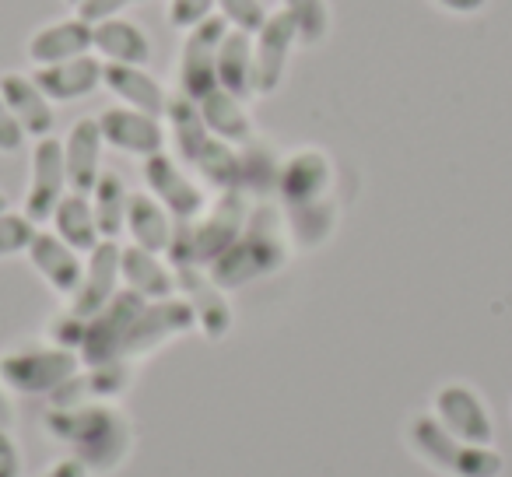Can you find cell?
Returning a JSON list of instances; mask_svg holds the SVG:
<instances>
[{"mask_svg": "<svg viewBox=\"0 0 512 477\" xmlns=\"http://www.w3.org/2000/svg\"><path fill=\"white\" fill-rule=\"evenodd\" d=\"M46 432L57 442H67L71 456L85 463L88 474H113L127 463L130 449H134V425L109 400L50 407L46 411Z\"/></svg>", "mask_w": 512, "mask_h": 477, "instance_id": "1", "label": "cell"}, {"mask_svg": "<svg viewBox=\"0 0 512 477\" xmlns=\"http://www.w3.org/2000/svg\"><path fill=\"white\" fill-rule=\"evenodd\" d=\"M292 250L295 246L288 239L281 207H274L271 200H256L239 239L207 267V274L225 292H239V288L253 285V281L285 271L288 260H292Z\"/></svg>", "mask_w": 512, "mask_h": 477, "instance_id": "2", "label": "cell"}, {"mask_svg": "<svg viewBox=\"0 0 512 477\" xmlns=\"http://www.w3.org/2000/svg\"><path fill=\"white\" fill-rule=\"evenodd\" d=\"M249 211H253V200L239 190L218 193L214 200H207V207L193 221H176V235H172V246L165 253L169 264L211 267L239 239Z\"/></svg>", "mask_w": 512, "mask_h": 477, "instance_id": "3", "label": "cell"}, {"mask_svg": "<svg viewBox=\"0 0 512 477\" xmlns=\"http://www.w3.org/2000/svg\"><path fill=\"white\" fill-rule=\"evenodd\" d=\"M81 372V355L53 341H18L0 351V386L22 397H53Z\"/></svg>", "mask_w": 512, "mask_h": 477, "instance_id": "4", "label": "cell"}, {"mask_svg": "<svg viewBox=\"0 0 512 477\" xmlns=\"http://www.w3.org/2000/svg\"><path fill=\"white\" fill-rule=\"evenodd\" d=\"M407 446L442 477H502L505 470V460L495 446H470L456 439L432 414H414L407 421Z\"/></svg>", "mask_w": 512, "mask_h": 477, "instance_id": "5", "label": "cell"}, {"mask_svg": "<svg viewBox=\"0 0 512 477\" xmlns=\"http://www.w3.org/2000/svg\"><path fill=\"white\" fill-rule=\"evenodd\" d=\"M197 330V316H193L190 302L183 295H172V299L144 302V309L137 313V320L130 323L127 337H123L120 358L127 362H141V358L155 355L158 348H165L169 341L193 334Z\"/></svg>", "mask_w": 512, "mask_h": 477, "instance_id": "6", "label": "cell"}, {"mask_svg": "<svg viewBox=\"0 0 512 477\" xmlns=\"http://www.w3.org/2000/svg\"><path fill=\"white\" fill-rule=\"evenodd\" d=\"M228 36V25L218 15L200 22L197 29L183 32L176 64V92L190 102H200L218 88V50L221 39Z\"/></svg>", "mask_w": 512, "mask_h": 477, "instance_id": "7", "label": "cell"}, {"mask_svg": "<svg viewBox=\"0 0 512 477\" xmlns=\"http://www.w3.org/2000/svg\"><path fill=\"white\" fill-rule=\"evenodd\" d=\"M432 418L470 446H495L491 407L470 383H442L432 397Z\"/></svg>", "mask_w": 512, "mask_h": 477, "instance_id": "8", "label": "cell"}, {"mask_svg": "<svg viewBox=\"0 0 512 477\" xmlns=\"http://www.w3.org/2000/svg\"><path fill=\"white\" fill-rule=\"evenodd\" d=\"M334 158L327 155L316 144H302V148L288 151L281 158V172H278V193L281 207H299V204H313V200L334 197Z\"/></svg>", "mask_w": 512, "mask_h": 477, "instance_id": "9", "label": "cell"}, {"mask_svg": "<svg viewBox=\"0 0 512 477\" xmlns=\"http://www.w3.org/2000/svg\"><path fill=\"white\" fill-rule=\"evenodd\" d=\"M95 120H99L106 148L120 151V155H130V158H141V162L151 155H162L165 144H169V127H165L162 116L120 106V102L106 106Z\"/></svg>", "mask_w": 512, "mask_h": 477, "instance_id": "10", "label": "cell"}, {"mask_svg": "<svg viewBox=\"0 0 512 477\" xmlns=\"http://www.w3.org/2000/svg\"><path fill=\"white\" fill-rule=\"evenodd\" d=\"M71 190L67 186V165H64V141L57 134L32 141L29 158V190H25L22 211L29 214L36 225H46L50 214L57 211L60 197Z\"/></svg>", "mask_w": 512, "mask_h": 477, "instance_id": "11", "label": "cell"}, {"mask_svg": "<svg viewBox=\"0 0 512 477\" xmlns=\"http://www.w3.org/2000/svg\"><path fill=\"white\" fill-rule=\"evenodd\" d=\"M295 46H299V32L295 22L285 11H271L264 22V29L253 36V85L256 99L278 95L281 85L288 78V60H292Z\"/></svg>", "mask_w": 512, "mask_h": 477, "instance_id": "12", "label": "cell"}, {"mask_svg": "<svg viewBox=\"0 0 512 477\" xmlns=\"http://www.w3.org/2000/svg\"><path fill=\"white\" fill-rule=\"evenodd\" d=\"M144 186L176 221H193L207 207V193L169 151L144 158Z\"/></svg>", "mask_w": 512, "mask_h": 477, "instance_id": "13", "label": "cell"}, {"mask_svg": "<svg viewBox=\"0 0 512 477\" xmlns=\"http://www.w3.org/2000/svg\"><path fill=\"white\" fill-rule=\"evenodd\" d=\"M176 271V295H183L190 302L193 316H197V330L207 341H225L235 327L232 302H228L225 288L214 285V278L207 274V267L179 264Z\"/></svg>", "mask_w": 512, "mask_h": 477, "instance_id": "14", "label": "cell"}, {"mask_svg": "<svg viewBox=\"0 0 512 477\" xmlns=\"http://www.w3.org/2000/svg\"><path fill=\"white\" fill-rule=\"evenodd\" d=\"M144 309V299L127 288L109 299V306H102L92 320L85 323V341H81V365H102L120 358L123 337H127L130 323L137 320V313Z\"/></svg>", "mask_w": 512, "mask_h": 477, "instance_id": "15", "label": "cell"}, {"mask_svg": "<svg viewBox=\"0 0 512 477\" xmlns=\"http://www.w3.org/2000/svg\"><path fill=\"white\" fill-rule=\"evenodd\" d=\"M25 257H29L32 271L46 281V288L57 292L60 299H71L85 278V253L67 246L53 228H39Z\"/></svg>", "mask_w": 512, "mask_h": 477, "instance_id": "16", "label": "cell"}, {"mask_svg": "<svg viewBox=\"0 0 512 477\" xmlns=\"http://www.w3.org/2000/svg\"><path fill=\"white\" fill-rule=\"evenodd\" d=\"M120 250L116 239H102L92 253L85 257V278H81L78 292L67 299V309L78 313L81 320H92L102 306H109L116 292L123 288L120 281Z\"/></svg>", "mask_w": 512, "mask_h": 477, "instance_id": "17", "label": "cell"}, {"mask_svg": "<svg viewBox=\"0 0 512 477\" xmlns=\"http://www.w3.org/2000/svg\"><path fill=\"white\" fill-rule=\"evenodd\" d=\"M92 32L95 25L85 22L81 15L53 18V22L39 25L25 43V57L32 60V67H53L64 60H78L85 53H92Z\"/></svg>", "mask_w": 512, "mask_h": 477, "instance_id": "18", "label": "cell"}, {"mask_svg": "<svg viewBox=\"0 0 512 477\" xmlns=\"http://www.w3.org/2000/svg\"><path fill=\"white\" fill-rule=\"evenodd\" d=\"M0 95H4L8 109L15 113V120L22 123V130H25L29 141L57 134V106H53L50 95L36 85L32 74L4 71L0 74Z\"/></svg>", "mask_w": 512, "mask_h": 477, "instance_id": "19", "label": "cell"}, {"mask_svg": "<svg viewBox=\"0 0 512 477\" xmlns=\"http://www.w3.org/2000/svg\"><path fill=\"white\" fill-rule=\"evenodd\" d=\"M134 383V362L127 358H113L102 365H85L74 379H67L57 393L50 397L53 407H74V404H95V400H120Z\"/></svg>", "mask_w": 512, "mask_h": 477, "instance_id": "20", "label": "cell"}, {"mask_svg": "<svg viewBox=\"0 0 512 477\" xmlns=\"http://www.w3.org/2000/svg\"><path fill=\"white\" fill-rule=\"evenodd\" d=\"M102 71H106V64L95 53H85V57L64 60V64H53V67H32V78L50 95L53 106H71V102H81L99 92Z\"/></svg>", "mask_w": 512, "mask_h": 477, "instance_id": "21", "label": "cell"}, {"mask_svg": "<svg viewBox=\"0 0 512 477\" xmlns=\"http://www.w3.org/2000/svg\"><path fill=\"white\" fill-rule=\"evenodd\" d=\"M102 88H106L120 106L141 109V113L162 116V120L172 99V92L148 71V67H134V64H106V71H102Z\"/></svg>", "mask_w": 512, "mask_h": 477, "instance_id": "22", "label": "cell"}, {"mask_svg": "<svg viewBox=\"0 0 512 477\" xmlns=\"http://www.w3.org/2000/svg\"><path fill=\"white\" fill-rule=\"evenodd\" d=\"M92 53L102 64H134V67H148L155 43H151L148 29L134 18L120 15L99 22L92 32Z\"/></svg>", "mask_w": 512, "mask_h": 477, "instance_id": "23", "label": "cell"}, {"mask_svg": "<svg viewBox=\"0 0 512 477\" xmlns=\"http://www.w3.org/2000/svg\"><path fill=\"white\" fill-rule=\"evenodd\" d=\"M102 130L95 116H81L64 137V165H67V186L74 193H92L95 179L102 176Z\"/></svg>", "mask_w": 512, "mask_h": 477, "instance_id": "24", "label": "cell"}, {"mask_svg": "<svg viewBox=\"0 0 512 477\" xmlns=\"http://www.w3.org/2000/svg\"><path fill=\"white\" fill-rule=\"evenodd\" d=\"M120 281L127 292L141 295L144 302L172 299L176 295V271L165 264L162 253L141 250V246H123L120 250Z\"/></svg>", "mask_w": 512, "mask_h": 477, "instance_id": "25", "label": "cell"}, {"mask_svg": "<svg viewBox=\"0 0 512 477\" xmlns=\"http://www.w3.org/2000/svg\"><path fill=\"white\" fill-rule=\"evenodd\" d=\"M123 232L130 235V243L141 246L151 253H169L172 235H176V218L151 197L148 190H130V204H127V225Z\"/></svg>", "mask_w": 512, "mask_h": 477, "instance_id": "26", "label": "cell"}, {"mask_svg": "<svg viewBox=\"0 0 512 477\" xmlns=\"http://www.w3.org/2000/svg\"><path fill=\"white\" fill-rule=\"evenodd\" d=\"M197 109H200V120H204L207 134L218 137V141L242 148V144L256 137V123H253V116H249V102L232 92H225V88H214L211 95H204V99L197 102Z\"/></svg>", "mask_w": 512, "mask_h": 477, "instance_id": "27", "label": "cell"}, {"mask_svg": "<svg viewBox=\"0 0 512 477\" xmlns=\"http://www.w3.org/2000/svg\"><path fill=\"white\" fill-rule=\"evenodd\" d=\"M46 225H50L67 246H74L78 253H85V257L102 243L99 221H95V211H92V200H88V193L67 190L64 197H60L57 211L50 214V221H46Z\"/></svg>", "mask_w": 512, "mask_h": 477, "instance_id": "28", "label": "cell"}, {"mask_svg": "<svg viewBox=\"0 0 512 477\" xmlns=\"http://www.w3.org/2000/svg\"><path fill=\"white\" fill-rule=\"evenodd\" d=\"M281 151L267 137L256 134L239 148V193L256 200H267L278 193V172H281Z\"/></svg>", "mask_w": 512, "mask_h": 477, "instance_id": "29", "label": "cell"}, {"mask_svg": "<svg viewBox=\"0 0 512 477\" xmlns=\"http://www.w3.org/2000/svg\"><path fill=\"white\" fill-rule=\"evenodd\" d=\"M285 214V228L288 239H292L295 250H320L337 228L341 218V207L334 197L313 200V204H299V207H281Z\"/></svg>", "mask_w": 512, "mask_h": 477, "instance_id": "30", "label": "cell"}, {"mask_svg": "<svg viewBox=\"0 0 512 477\" xmlns=\"http://www.w3.org/2000/svg\"><path fill=\"white\" fill-rule=\"evenodd\" d=\"M218 88L239 95V99H256L253 85V36L249 32L228 29L218 50Z\"/></svg>", "mask_w": 512, "mask_h": 477, "instance_id": "31", "label": "cell"}, {"mask_svg": "<svg viewBox=\"0 0 512 477\" xmlns=\"http://www.w3.org/2000/svg\"><path fill=\"white\" fill-rule=\"evenodd\" d=\"M88 200H92V211H95V221H99L102 239H116V243H120L123 225H127V204H130L127 179L113 169H102V176L95 179Z\"/></svg>", "mask_w": 512, "mask_h": 477, "instance_id": "32", "label": "cell"}, {"mask_svg": "<svg viewBox=\"0 0 512 477\" xmlns=\"http://www.w3.org/2000/svg\"><path fill=\"white\" fill-rule=\"evenodd\" d=\"M165 127H169V134H172L179 162H186V165L193 162V155H197V151L204 148L207 137H211L204 127V120H200L197 102H190L179 92H172V99H169V109H165Z\"/></svg>", "mask_w": 512, "mask_h": 477, "instance_id": "33", "label": "cell"}, {"mask_svg": "<svg viewBox=\"0 0 512 477\" xmlns=\"http://www.w3.org/2000/svg\"><path fill=\"white\" fill-rule=\"evenodd\" d=\"M281 11L295 22L299 46H320L330 36V0H281Z\"/></svg>", "mask_w": 512, "mask_h": 477, "instance_id": "34", "label": "cell"}, {"mask_svg": "<svg viewBox=\"0 0 512 477\" xmlns=\"http://www.w3.org/2000/svg\"><path fill=\"white\" fill-rule=\"evenodd\" d=\"M39 225L29 218L25 211H0V260H11V257H25L36 239Z\"/></svg>", "mask_w": 512, "mask_h": 477, "instance_id": "35", "label": "cell"}, {"mask_svg": "<svg viewBox=\"0 0 512 477\" xmlns=\"http://www.w3.org/2000/svg\"><path fill=\"white\" fill-rule=\"evenodd\" d=\"M267 15H271V11H267L264 0H218V18L235 32L256 36V32L264 29Z\"/></svg>", "mask_w": 512, "mask_h": 477, "instance_id": "36", "label": "cell"}, {"mask_svg": "<svg viewBox=\"0 0 512 477\" xmlns=\"http://www.w3.org/2000/svg\"><path fill=\"white\" fill-rule=\"evenodd\" d=\"M218 15V0H165V22L176 32H190Z\"/></svg>", "mask_w": 512, "mask_h": 477, "instance_id": "37", "label": "cell"}, {"mask_svg": "<svg viewBox=\"0 0 512 477\" xmlns=\"http://www.w3.org/2000/svg\"><path fill=\"white\" fill-rule=\"evenodd\" d=\"M85 323L78 313H71V309H60V313H53L50 320H46V341L60 344V348L67 351H81V341H85Z\"/></svg>", "mask_w": 512, "mask_h": 477, "instance_id": "38", "label": "cell"}, {"mask_svg": "<svg viewBox=\"0 0 512 477\" xmlns=\"http://www.w3.org/2000/svg\"><path fill=\"white\" fill-rule=\"evenodd\" d=\"M144 4H151V0H81L78 8H74V15L99 25V22H109V18L127 15V11H134V8H144Z\"/></svg>", "mask_w": 512, "mask_h": 477, "instance_id": "39", "label": "cell"}, {"mask_svg": "<svg viewBox=\"0 0 512 477\" xmlns=\"http://www.w3.org/2000/svg\"><path fill=\"white\" fill-rule=\"evenodd\" d=\"M25 144H29V137H25L22 123L15 120V113H11L4 95H0V155H18Z\"/></svg>", "mask_w": 512, "mask_h": 477, "instance_id": "40", "label": "cell"}, {"mask_svg": "<svg viewBox=\"0 0 512 477\" xmlns=\"http://www.w3.org/2000/svg\"><path fill=\"white\" fill-rule=\"evenodd\" d=\"M0 477H22V449L11 428H0Z\"/></svg>", "mask_w": 512, "mask_h": 477, "instance_id": "41", "label": "cell"}, {"mask_svg": "<svg viewBox=\"0 0 512 477\" xmlns=\"http://www.w3.org/2000/svg\"><path fill=\"white\" fill-rule=\"evenodd\" d=\"M432 4L453 18H474V15H481V11H488L491 0H432Z\"/></svg>", "mask_w": 512, "mask_h": 477, "instance_id": "42", "label": "cell"}, {"mask_svg": "<svg viewBox=\"0 0 512 477\" xmlns=\"http://www.w3.org/2000/svg\"><path fill=\"white\" fill-rule=\"evenodd\" d=\"M43 477H88L85 463H78L74 456H67V460H57L50 470H46Z\"/></svg>", "mask_w": 512, "mask_h": 477, "instance_id": "43", "label": "cell"}, {"mask_svg": "<svg viewBox=\"0 0 512 477\" xmlns=\"http://www.w3.org/2000/svg\"><path fill=\"white\" fill-rule=\"evenodd\" d=\"M11 418H15V407H11V400H8V390L0 386V428H8Z\"/></svg>", "mask_w": 512, "mask_h": 477, "instance_id": "44", "label": "cell"}, {"mask_svg": "<svg viewBox=\"0 0 512 477\" xmlns=\"http://www.w3.org/2000/svg\"><path fill=\"white\" fill-rule=\"evenodd\" d=\"M0 211H8V197H4V190H0Z\"/></svg>", "mask_w": 512, "mask_h": 477, "instance_id": "45", "label": "cell"}, {"mask_svg": "<svg viewBox=\"0 0 512 477\" xmlns=\"http://www.w3.org/2000/svg\"><path fill=\"white\" fill-rule=\"evenodd\" d=\"M67 4H71V8H78V4H81V0H67Z\"/></svg>", "mask_w": 512, "mask_h": 477, "instance_id": "46", "label": "cell"}]
</instances>
